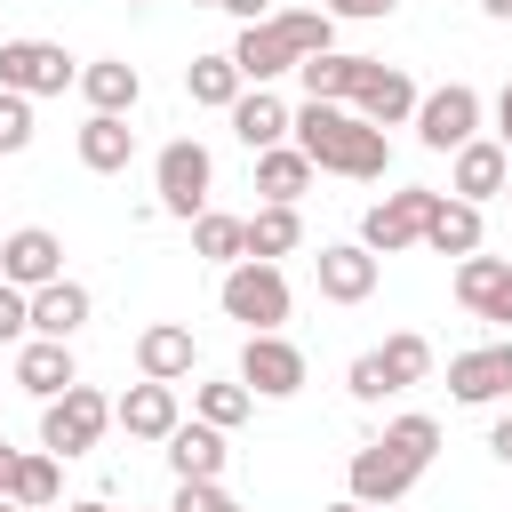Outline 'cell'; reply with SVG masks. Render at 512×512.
Listing matches in <instances>:
<instances>
[{"label": "cell", "mask_w": 512, "mask_h": 512, "mask_svg": "<svg viewBox=\"0 0 512 512\" xmlns=\"http://www.w3.org/2000/svg\"><path fill=\"white\" fill-rule=\"evenodd\" d=\"M192 8H216V0H192Z\"/></svg>", "instance_id": "49"}, {"label": "cell", "mask_w": 512, "mask_h": 512, "mask_svg": "<svg viewBox=\"0 0 512 512\" xmlns=\"http://www.w3.org/2000/svg\"><path fill=\"white\" fill-rule=\"evenodd\" d=\"M240 224H248V256H264V264H280V256L304 248V216H296L288 200H264V208L240 216Z\"/></svg>", "instance_id": "28"}, {"label": "cell", "mask_w": 512, "mask_h": 512, "mask_svg": "<svg viewBox=\"0 0 512 512\" xmlns=\"http://www.w3.org/2000/svg\"><path fill=\"white\" fill-rule=\"evenodd\" d=\"M224 56L240 64V80H248V88H272L280 72H296V48L280 40V24H272V16H264V24H240V40H232Z\"/></svg>", "instance_id": "16"}, {"label": "cell", "mask_w": 512, "mask_h": 512, "mask_svg": "<svg viewBox=\"0 0 512 512\" xmlns=\"http://www.w3.org/2000/svg\"><path fill=\"white\" fill-rule=\"evenodd\" d=\"M240 384H248L256 400H288V392H304V352H296L280 328H264V336L240 344Z\"/></svg>", "instance_id": "8"}, {"label": "cell", "mask_w": 512, "mask_h": 512, "mask_svg": "<svg viewBox=\"0 0 512 512\" xmlns=\"http://www.w3.org/2000/svg\"><path fill=\"white\" fill-rule=\"evenodd\" d=\"M416 480H424V472H416L400 448H384V440L352 448V464H344V496H352V504H400Z\"/></svg>", "instance_id": "9"}, {"label": "cell", "mask_w": 512, "mask_h": 512, "mask_svg": "<svg viewBox=\"0 0 512 512\" xmlns=\"http://www.w3.org/2000/svg\"><path fill=\"white\" fill-rule=\"evenodd\" d=\"M360 72H368V56H344V48H320V56H304V64H296V80H304V96H312V104H352Z\"/></svg>", "instance_id": "25"}, {"label": "cell", "mask_w": 512, "mask_h": 512, "mask_svg": "<svg viewBox=\"0 0 512 512\" xmlns=\"http://www.w3.org/2000/svg\"><path fill=\"white\" fill-rule=\"evenodd\" d=\"M112 424H120L128 440H168V432L184 424V408H176V384H160V376L128 384V392L112 400Z\"/></svg>", "instance_id": "12"}, {"label": "cell", "mask_w": 512, "mask_h": 512, "mask_svg": "<svg viewBox=\"0 0 512 512\" xmlns=\"http://www.w3.org/2000/svg\"><path fill=\"white\" fill-rule=\"evenodd\" d=\"M288 144L312 160V168H328V176H352V184H376L384 168H392V136L376 128V120H360L352 104H296L288 112Z\"/></svg>", "instance_id": "1"}, {"label": "cell", "mask_w": 512, "mask_h": 512, "mask_svg": "<svg viewBox=\"0 0 512 512\" xmlns=\"http://www.w3.org/2000/svg\"><path fill=\"white\" fill-rule=\"evenodd\" d=\"M80 96H88V112H136L144 72L128 56H96V64H80Z\"/></svg>", "instance_id": "23"}, {"label": "cell", "mask_w": 512, "mask_h": 512, "mask_svg": "<svg viewBox=\"0 0 512 512\" xmlns=\"http://www.w3.org/2000/svg\"><path fill=\"white\" fill-rule=\"evenodd\" d=\"M376 264H384V256H368L360 240H336V248H320V256H312V272H320V296H328V304H368V296H376Z\"/></svg>", "instance_id": "14"}, {"label": "cell", "mask_w": 512, "mask_h": 512, "mask_svg": "<svg viewBox=\"0 0 512 512\" xmlns=\"http://www.w3.org/2000/svg\"><path fill=\"white\" fill-rule=\"evenodd\" d=\"M416 136H424V152L472 144V136H480V88H472V80H448V88L416 96Z\"/></svg>", "instance_id": "7"}, {"label": "cell", "mask_w": 512, "mask_h": 512, "mask_svg": "<svg viewBox=\"0 0 512 512\" xmlns=\"http://www.w3.org/2000/svg\"><path fill=\"white\" fill-rule=\"evenodd\" d=\"M448 392H456L464 408L512 400V344H472V352H456V360H448Z\"/></svg>", "instance_id": "11"}, {"label": "cell", "mask_w": 512, "mask_h": 512, "mask_svg": "<svg viewBox=\"0 0 512 512\" xmlns=\"http://www.w3.org/2000/svg\"><path fill=\"white\" fill-rule=\"evenodd\" d=\"M128 8H144V0H128Z\"/></svg>", "instance_id": "52"}, {"label": "cell", "mask_w": 512, "mask_h": 512, "mask_svg": "<svg viewBox=\"0 0 512 512\" xmlns=\"http://www.w3.org/2000/svg\"><path fill=\"white\" fill-rule=\"evenodd\" d=\"M376 440H384V448H400V456H408L416 472H424V464L440 456V424H432V416H416V408H408V416H392V424H384Z\"/></svg>", "instance_id": "35"}, {"label": "cell", "mask_w": 512, "mask_h": 512, "mask_svg": "<svg viewBox=\"0 0 512 512\" xmlns=\"http://www.w3.org/2000/svg\"><path fill=\"white\" fill-rule=\"evenodd\" d=\"M0 280L8 288H48V280H64V240L48 232V224H24V232H8L0 240Z\"/></svg>", "instance_id": "10"}, {"label": "cell", "mask_w": 512, "mask_h": 512, "mask_svg": "<svg viewBox=\"0 0 512 512\" xmlns=\"http://www.w3.org/2000/svg\"><path fill=\"white\" fill-rule=\"evenodd\" d=\"M112 424V400L96 384H64L56 400H40V448L48 456H88Z\"/></svg>", "instance_id": "3"}, {"label": "cell", "mask_w": 512, "mask_h": 512, "mask_svg": "<svg viewBox=\"0 0 512 512\" xmlns=\"http://www.w3.org/2000/svg\"><path fill=\"white\" fill-rule=\"evenodd\" d=\"M168 512H240V504L224 496V480H176V504Z\"/></svg>", "instance_id": "38"}, {"label": "cell", "mask_w": 512, "mask_h": 512, "mask_svg": "<svg viewBox=\"0 0 512 512\" xmlns=\"http://www.w3.org/2000/svg\"><path fill=\"white\" fill-rule=\"evenodd\" d=\"M192 360H200V352H192V328H176V320H152V328L136 336V368L160 376V384H184Z\"/></svg>", "instance_id": "24"}, {"label": "cell", "mask_w": 512, "mask_h": 512, "mask_svg": "<svg viewBox=\"0 0 512 512\" xmlns=\"http://www.w3.org/2000/svg\"><path fill=\"white\" fill-rule=\"evenodd\" d=\"M328 512H368V504H352V496H344V504H328Z\"/></svg>", "instance_id": "47"}, {"label": "cell", "mask_w": 512, "mask_h": 512, "mask_svg": "<svg viewBox=\"0 0 512 512\" xmlns=\"http://www.w3.org/2000/svg\"><path fill=\"white\" fill-rule=\"evenodd\" d=\"M16 456H24V448H8V440H0V496H8V480H16Z\"/></svg>", "instance_id": "44"}, {"label": "cell", "mask_w": 512, "mask_h": 512, "mask_svg": "<svg viewBox=\"0 0 512 512\" xmlns=\"http://www.w3.org/2000/svg\"><path fill=\"white\" fill-rule=\"evenodd\" d=\"M16 384H24L32 400H56L64 384H80L72 344H64V336H24V344H16Z\"/></svg>", "instance_id": "17"}, {"label": "cell", "mask_w": 512, "mask_h": 512, "mask_svg": "<svg viewBox=\"0 0 512 512\" xmlns=\"http://www.w3.org/2000/svg\"><path fill=\"white\" fill-rule=\"evenodd\" d=\"M64 512H112V504H104V496H80V504H64Z\"/></svg>", "instance_id": "46"}, {"label": "cell", "mask_w": 512, "mask_h": 512, "mask_svg": "<svg viewBox=\"0 0 512 512\" xmlns=\"http://www.w3.org/2000/svg\"><path fill=\"white\" fill-rule=\"evenodd\" d=\"M0 512H24V504H8V496H0Z\"/></svg>", "instance_id": "48"}, {"label": "cell", "mask_w": 512, "mask_h": 512, "mask_svg": "<svg viewBox=\"0 0 512 512\" xmlns=\"http://www.w3.org/2000/svg\"><path fill=\"white\" fill-rule=\"evenodd\" d=\"M328 16H352V24H376V16H392L400 0H320Z\"/></svg>", "instance_id": "40"}, {"label": "cell", "mask_w": 512, "mask_h": 512, "mask_svg": "<svg viewBox=\"0 0 512 512\" xmlns=\"http://www.w3.org/2000/svg\"><path fill=\"white\" fill-rule=\"evenodd\" d=\"M192 256H208V264H240V256H248V224L224 216V208H200V216H192Z\"/></svg>", "instance_id": "31"}, {"label": "cell", "mask_w": 512, "mask_h": 512, "mask_svg": "<svg viewBox=\"0 0 512 512\" xmlns=\"http://www.w3.org/2000/svg\"><path fill=\"white\" fill-rule=\"evenodd\" d=\"M32 144V96L0 88V152H24Z\"/></svg>", "instance_id": "37"}, {"label": "cell", "mask_w": 512, "mask_h": 512, "mask_svg": "<svg viewBox=\"0 0 512 512\" xmlns=\"http://www.w3.org/2000/svg\"><path fill=\"white\" fill-rule=\"evenodd\" d=\"M216 304H224V320H240L248 336H264V328H280L288 320V272L280 264H264V256H240V264H224V288H216Z\"/></svg>", "instance_id": "2"}, {"label": "cell", "mask_w": 512, "mask_h": 512, "mask_svg": "<svg viewBox=\"0 0 512 512\" xmlns=\"http://www.w3.org/2000/svg\"><path fill=\"white\" fill-rule=\"evenodd\" d=\"M368 512H392V504H368Z\"/></svg>", "instance_id": "50"}, {"label": "cell", "mask_w": 512, "mask_h": 512, "mask_svg": "<svg viewBox=\"0 0 512 512\" xmlns=\"http://www.w3.org/2000/svg\"><path fill=\"white\" fill-rule=\"evenodd\" d=\"M208 184H216V160H208V144L200 136H176V144H160V160H152V192H160V216H200L208 208Z\"/></svg>", "instance_id": "4"}, {"label": "cell", "mask_w": 512, "mask_h": 512, "mask_svg": "<svg viewBox=\"0 0 512 512\" xmlns=\"http://www.w3.org/2000/svg\"><path fill=\"white\" fill-rule=\"evenodd\" d=\"M456 304L480 320H512V264L504 256H456Z\"/></svg>", "instance_id": "15"}, {"label": "cell", "mask_w": 512, "mask_h": 512, "mask_svg": "<svg viewBox=\"0 0 512 512\" xmlns=\"http://www.w3.org/2000/svg\"><path fill=\"white\" fill-rule=\"evenodd\" d=\"M504 200H512V176H504Z\"/></svg>", "instance_id": "51"}, {"label": "cell", "mask_w": 512, "mask_h": 512, "mask_svg": "<svg viewBox=\"0 0 512 512\" xmlns=\"http://www.w3.org/2000/svg\"><path fill=\"white\" fill-rule=\"evenodd\" d=\"M424 216H432V184H400L360 216V248L368 256H400V248L424 240Z\"/></svg>", "instance_id": "5"}, {"label": "cell", "mask_w": 512, "mask_h": 512, "mask_svg": "<svg viewBox=\"0 0 512 512\" xmlns=\"http://www.w3.org/2000/svg\"><path fill=\"white\" fill-rule=\"evenodd\" d=\"M376 360H384V376H392V392H408V384H424V376H432V344H424L416 328H400V336H384V344H376Z\"/></svg>", "instance_id": "33"}, {"label": "cell", "mask_w": 512, "mask_h": 512, "mask_svg": "<svg viewBox=\"0 0 512 512\" xmlns=\"http://www.w3.org/2000/svg\"><path fill=\"white\" fill-rule=\"evenodd\" d=\"M216 8H232L240 24H264V16H272V0H216Z\"/></svg>", "instance_id": "43"}, {"label": "cell", "mask_w": 512, "mask_h": 512, "mask_svg": "<svg viewBox=\"0 0 512 512\" xmlns=\"http://www.w3.org/2000/svg\"><path fill=\"white\" fill-rule=\"evenodd\" d=\"M488 456H496V464H512V408L488 424Z\"/></svg>", "instance_id": "41"}, {"label": "cell", "mask_w": 512, "mask_h": 512, "mask_svg": "<svg viewBox=\"0 0 512 512\" xmlns=\"http://www.w3.org/2000/svg\"><path fill=\"white\" fill-rule=\"evenodd\" d=\"M24 336H32V296L0 280V344H24Z\"/></svg>", "instance_id": "39"}, {"label": "cell", "mask_w": 512, "mask_h": 512, "mask_svg": "<svg viewBox=\"0 0 512 512\" xmlns=\"http://www.w3.org/2000/svg\"><path fill=\"white\" fill-rule=\"evenodd\" d=\"M344 392H352V400H368V408H376V400H392V376H384V360H376V352H360V360L344 368Z\"/></svg>", "instance_id": "36"}, {"label": "cell", "mask_w": 512, "mask_h": 512, "mask_svg": "<svg viewBox=\"0 0 512 512\" xmlns=\"http://www.w3.org/2000/svg\"><path fill=\"white\" fill-rule=\"evenodd\" d=\"M128 160H136L128 112H88V120H80V168H88V176H120Z\"/></svg>", "instance_id": "18"}, {"label": "cell", "mask_w": 512, "mask_h": 512, "mask_svg": "<svg viewBox=\"0 0 512 512\" xmlns=\"http://www.w3.org/2000/svg\"><path fill=\"white\" fill-rule=\"evenodd\" d=\"M56 496H64V456H48V448H32V456H16V480H8V504H24V512H56Z\"/></svg>", "instance_id": "29"}, {"label": "cell", "mask_w": 512, "mask_h": 512, "mask_svg": "<svg viewBox=\"0 0 512 512\" xmlns=\"http://www.w3.org/2000/svg\"><path fill=\"white\" fill-rule=\"evenodd\" d=\"M504 176H512V152H504L496 136H472V144H456L448 192H456V200H488V192H504Z\"/></svg>", "instance_id": "21"}, {"label": "cell", "mask_w": 512, "mask_h": 512, "mask_svg": "<svg viewBox=\"0 0 512 512\" xmlns=\"http://www.w3.org/2000/svg\"><path fill=\"white\" fill-rule=\"evenodd\" d=\"M248 408H256V392H248L240 376H232V384H200V392H192V416H200V424H216V432H232Z\"/></svg>", "instance_id": "34"}, {"label": "cell", "mask_w": 512, "mask_h": 512, "mask_svg": "<svg viewBox=\"0 0 512 512\" xmlns=\"http://www.w3.org/2000/svg\"><path fill=\"white\" fill-rule=\"evenodd\" d=\"M232 136H240L248 152L288 144V104H280L272 88H240V96H232Z\"/></svg>", "instance_id": "26"}, {"label": "cell", "mask_w": 512, "mask_h": 512, "mask_svg": "<svg viewBox=\"0 0 512 512\" xmlns=\"http://www.w3.org/2000/svg\"><path fill=\"white\" fill-rule=\"evenodd\" d=\"M272 24H280V40L296 48V64L320 56V48H336V16H328V8H272Z\"/></svg>", "instance_id": "32"}, {"label": "cell", "mask_w": 512, "mask_h": 512, "mask_svg": "<svg viewBox=\"0 0 512 512\" xmlns=\"http://www.w3.org/2000/svg\"><path fill=\"white\" fill-rule=\"evenodd\" d=\"M312 176H320V168H312L296 144H264V152H256V192H264V200H288V208H296V200L312 192Z\"/></svg>", "instance_id": "27"}, {"label": "cell", "mask_w": 512, "mask_h": 512, "mask_svg": "<svg viewBox=\"0 0 512 512\" xmlns=\"http://www.w3.org/2000/svg\"><path fill=\"white\" fill-rule=\"evenodd\" d=\"M248 80H240V64L232 56H192L184 64V96L192 104H208V112H232V96H240Z\"/></svg>", "instance_id": "30"}, {"label": "cell", "mask_w": 512, "mask_h": 512, "mask_svg": "<svg viewBox=\"0 0 512 512\" xmlns=\"http://www.w3.org/2000/svg\"><path fill=\"white\" fill-rule=\"evenodd\" d=\"M480 8H488V16H496V24H512V0H480Z\"/></svg>", "instance_id": "45"}, {"label": "cell", "mask_w": 512, "mask_h": 512, "mask_svg": "<svg viewBox=\"0 0 512 512\" xmlns=\"http://www.w3.org/2000/svg\"><path fill=\"white\" fill-rule=\"evenodd\" d=\"M88 312H96V296L80 288V280H48V288H32V336H80L88 328Z\"/></svg>", "instance_id": "22"}, {"label": "cell", "mask_w": 512, "mask_h": 512, "mask_svg": "<svg viewBox=\"0 0 512 512\" xmlns=\"http://www.w3.org/2000/svg\"><path fill=\"white\" fill-rule=\"evenodd\" d=\"M424 248H432V256H480V200L432 192V216H424Z\"/></svg>", "instance_id": "19"}, {"label": "cell", "mask_w": 512, "mask_h": 512, "mask_svg": "<svg viewBox=\"0 0 512 512\" xmlns=\"http://www.w3.org/2000/svg\"><path fill=\"white\" fill-rule=\"evenodd\" d=\"M80 80V64L64 56V40H0V88L16 96H64Z\"/></svg>", "instance_id": "6"}, {"label": "cell", "mask_w": 512, "mask_h": 512, "mask_svg": "<svg viewBox=\"0 0 512 512\" xmlns=\"http://www.w3.org/2000/svg\"><path fill=\"white\" fill-rule=\"evenodd\" d=\"M496 144H504V152H512V80H504V88H496Z\"/></svg>", "instance_id": "42"}, {"label": "cell", "mask_w": 512, "mask_h": 512, "mask_svg": "<svg viewBox=\"0 0 512 512\" xmlns=\"http://www.w3.org/2000/svg\"><path fill=\"white\" fill-rule=\"evenodd\" d=\"M352 112L376 120V128H400V120H416V80H408L400 64H376V56H368V72H360V88H352Z\"/></svg>", "instance_id": "13"}, {"label": "cell", "mask_w": 512, "mask_h": 512, "mask_svg": "<svg viewBox=\"0 0 512 512\" xmlns=\"http://www.w3.org/2000/svg\"><path fill=\"white\" fill-rule=\"evenodd\" d=\"M224 464H232V448H224L216 424L192 416V424L168 432V472H176V480H224Z\"/></svg>", "instance_id": "20"}]
</instances>
